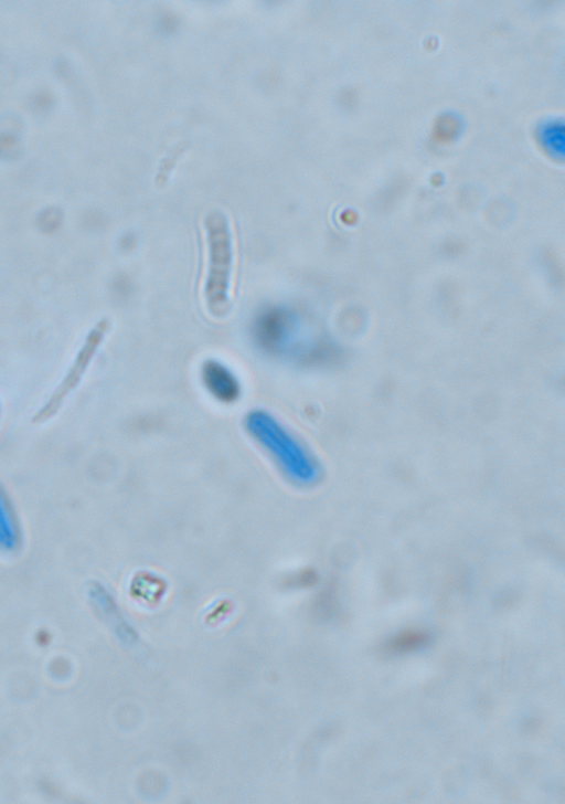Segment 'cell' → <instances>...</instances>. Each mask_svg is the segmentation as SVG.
Instances as JSON below:
<instances>
[{
	"label": "cell",
	"mask_w": 565,
	"mask_h": 804,
	"mask_svg": "<svg viewBox=\"0 0 565 804\" xmlns=\"http://www.w3.org/2000/svg\"><path fill=\"white\" fill-rule=\"evenodd\" d=\"M244 427L286 480L300 486L315 480L317 466L313 457L276 416L264 410H253L246 414Z\"/></svg>",
	"instance_id": "1"
},
{
	"label": "cell",
	"mask_w": 565,
	"mask_h": 804,
	"mask_svg": "<svg viewBox=\"0 0 565 804\" xmlns=\"http://www.w3.org/2000/svg\"><path fill=\"white\" fill-rule=\"evenodd\" d=\"M203 228L206 243L203 298L209 311L221 316L230 304L234 262L232 233L226 216L218 211L204 218Z\"/></svg>",
	"instance_id": "2"
},
{
	"label": "cell",
	"mask_w": 565,
	"mask_h": 804,
	"mask_svg": "<svg viewBox=\"0 0 565 804\" xmlns=\"http://www.w3.org/2000/svg\"><path fill=\"white\" fill-rule=\"evenodd\" d=\"M300 320L286 306H269L254 317L252 335L256 345L266 353L291 360L298 356Z\"/></svg>",
	"instance_id": "3"
},
{
	"label": "cell",
	"mask_w": 565,
	"mask_h": 804,
	"mask_svg": "<svg viewBox=\"0 0 565 804\" xmlns=\"http://www.w3.org/2000/svg\"><path fill=\"white\" fill-rule=\"evenodd\" d=\"M108 329L109 321L107 319H100L89 330L65 377L47 401L33 415V423H44L57 413L68 394L79 383L95 353L100 347Z\"/></svg>",
	"instance_id": "4"
},
{
	"label": "cell",
	"mask_w": 565,
	"mask_h": 804,
	"mask_svg": "<svg viewBox=\"0 0 565 804\" xmlns=\"http://www.w3.org/2000/svg\"><path fill=\"white\" fill-rule=\"evenodd\" d=\"M201 381L204 389L222 403L235 402L242 392L236 373L224 362L206 360L201 367Z\"/></svg>",
	"instance_id": "5"
},
{
	"label": "cell",
	"mask_w": 565,
	"mask_h": 804,
	"mask_svg": "<svg viewBox=\"0 0 565 804\" xmlns=\"http://www.w3.org/2000/svg\"><path fill=\"white\" fill-rule=\"evenodd\" d=\"M428 641L427 634L417 631H407L395 636L390 648L395 652H406L423 646Z\"/></svg>",
	"instance_id": "6"
},
{
	"label": "cell",
	"mask_w": 565,
	"mask_h": 804,
	"mask_svg": "<svg viewBox=\"0 0 565 804\" xmlns=\"http://www.w3.org/2000/svg\"><path fill=\"white\" fill-rule=\"evenodd\" d=\"M456 133L457 121L449 116L441 117L434 127V138L439 142L449 141Z\"/></svg>",
	"instance_id": "7"
}]
</instances>
